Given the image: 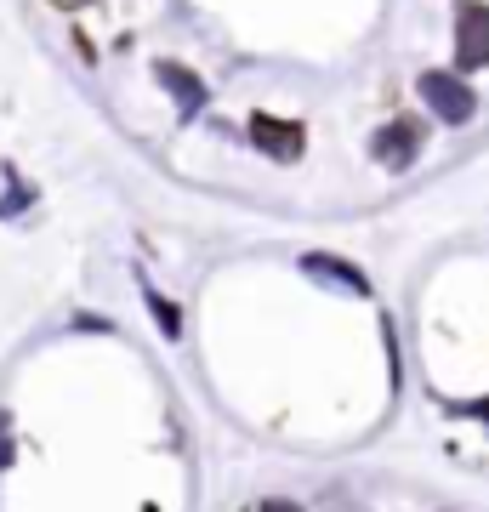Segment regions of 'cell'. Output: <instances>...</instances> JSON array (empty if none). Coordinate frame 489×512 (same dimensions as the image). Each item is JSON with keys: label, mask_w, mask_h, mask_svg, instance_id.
<instances>
[{"label": "cell", "mask_w": 489, "mask_h": 512, "mask_svg": "<svg viewBox=\"0 0 489 512\" xmlns=\"http://www.w3.org/2000/svg\"><path fill=\"white\" fill-rule=\"evenodd\" d=\"M416 86H421V97H427V109H433L438 120H450V126H467L472 114H478V97H472V86L461 80V74L427 69Z\"/></svg>", "instance_id": "1"}, {"label": "cell", "mask_w": 489, "mask_h": 512, "mask_svg": "<svg viewBox=\"0 0 489 512\" xmlns=\"http://www.w3.org/2000/svg\"><path fill=\"white\" fill-rule=\"evenodd\" d=\"M421 143H427V126H421L416 114H399V120H387V126L370 137V154H376L387 171H404V165L421 154Z\"/></svg>", "instance_id": "2"}, {"label": "cell", "mask_w": 489, "mask_h": 512, "mask_svg": "<svg viewBox=\"0 0 489 512\" xmlns=\"http://www.w3.org/2000/svg\"><path fill=\"white\" fill-rule=\"evenodd\" d=\"M455 63L461 69H484L489 63V6L484 0H461L455 6Z\"/></svg>", "instance_id": "3"}, {"label": "cell", "mask_w": 489, "mask_h": 512, "mask_svg": "<svg viewBox=\"0 0 489 512\" xmlns=\"http://www.w3.org/2000/svg\"><path fill=\"white\" fill-rule=\"evenodd\" d=\"M251 143L268 154V160L290 165L302 160V148H308V131L296 126V120H279V114H251Z\"/></svg>", "instance_id": "4"}, {"label": "cell", "mask_w": 489, "mask_h": 512, "mask_svg": "<svg viewBox=\"0 0 489 512\" xmlns=\"http://www.w3.org/2000/svg\"><path fill=\"white\" fill-rule=\"evenodd\" d=\"M154 74H160L165 92L177 97V109H182V114H194V109L205 103V80H200L194 69H182V63H154Z\"/></svg>", "instance_id": "5"}, {"label": "cell", "mask_w": 489, "mask_h": 512, "mask_svg": "<svg viewBox=\"0 0 489 512\" xmlns=\"http://www.w3.org/2000/svg\"><path fill=\"white\" fill-rule=\"evenodd\" d=\"M148 308H154V313H160V319H165V336H177V330H182L177 308H171V302H165V296H154V285H148Z\"/></svg>", "instance_id": "6"}, {"label": "cell", "mask_w": 489, "mask_h": 512, "mask_svg": "<svg viewBox=\"0 0 489 512\" xmlns=\"http://www.w3.org/2000/svg\"><path fill=\"white\" fill-rule=\"evenodd\" d=\"M0 467H12V439H6V416H0Z\"/></svg>", "instance_id": "7"}, {"label": "cell", "mask_w": 489, "mask_h": 512, "mask_svg": "<svg viewBox=\"0 0 489 512\" xmlns=\"http://www.w3.org/2000/svg\"><path fill=\"white\" fill-rule=\"evenodd\" d=\"M262 512H302V507H296V501H268Z\"/></svg>", "instance_id": "8"}]
</instances>
